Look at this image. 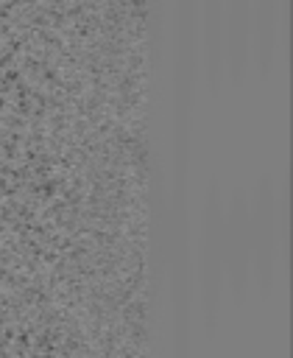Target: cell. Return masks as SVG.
Masks as SVG:
<instances>
[{
  "label": "cell",
  "instance_id": "6da1fadb",
  "mask_svg": "<svg viewBox=\"0 0 293 358\" xmlns=\"http://www.w3.org/2000/svg\"><path fill=\"white\" fill-rule=\"evenodd\" d=\"M251 20H257L260 36H271L276 20V0H251Z\"/></svg>",
  "mask_w": 293,
  "mask_h": 358
}]
</instances>
